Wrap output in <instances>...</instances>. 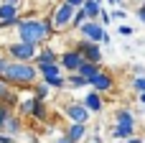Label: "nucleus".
Returning <instances> with one entry per match:
<instances>
[{
	"label": "nucleus",
	"mask_w": 145,
	"mask_h": 143,
	"mask_svg": "<svg viewBox=\"0 0 145 143\" xmlns=\"http://www.w3.org/2000/svg\"><path fill=\"white\" fill-rule=\"evenodd\" d=\"M13 33H15V38L28 41V43H36V46L46 43V41L54 36V28H51V10H48L43 18H38V15H20L18 23H15V28H13Z\"/></svg>",
	"instance_id": "f257e3e1"
},
{
	"label": "nucleus",
	"mask_w": 145,
	"mask_h": 143,
	"mask_svg": "<svg viewBox=\"0 0 145 143\" xmlns=\"http://www.w3.org/2000/svg\"><path fill=\"white\" fill-rule=\"evenodd\" d=\"M0 77L10 84V87H18V90H31V84L38 79V69L33 61H15L10 59L5 64V69L0 72Z\"/></svg>",
	"instance_id": "f03ea898"
},
{
	"label": "nucleus",
	"mask_w": 145,
	"mask_h": 143,
	"mask_svg": "<svg viewBox=\"0 0 145 143\" xmlns=\"http://www.w3.org/2000/svg\"><path fill=\"white\" fill-rule=\"evenodd\" d=\"M133 133H138V120H135L133 110H130V107L115 110V128L110 130V136H112L115 141H125V138L133 136Z\"/></svg>",
	"instance_id": "7ed1b4c3"
},
{
	"label": "nucleus",
	"mask_w": 145,
	"mask_h": 143,
	"mask_svg": "<svg viewBox=\"0 0 145 143\" xmlns=\"http://www.w3.org/2000/svg\"><path fill=\"white\" fill-rule=\"evenodd\" d=\"M74 5H69V3H56L54 8H51V28H54V33H66L69 31V20H71V15H74Z\"/></svg>",
	"instance_id": "20e7f679"
},
{
	"label": "nucleus",
	"mask_w": 145,
	"mask_h": 143,
	"mask_svg": "<svg viewBox=\"0 0 145 143\" xmlns=\"http://www.w3.org/2000/svg\"><path fill=\"white\" fill-rule=\"evenodd\" d=\"M76 31H79V36L87 38V41H94V43H110V33H107V28H105L97 18H87Z\"/></svg>",
	"instance_id": "39448f33"
},
{
	"label": "nucleus",
	"mask_w": 145,
	"mask_h": 143,
	"mask_svg": "<svg viewBox=\"0 0 145 143\" xmlns=\"http://www.w3.org/2000/svg\"><path fill=\"white\" fill-rule=\"evenodd\" d=\"M3 49H5V54H8V59H15V61H33V56H36V51H38L36 43H28V41H20V38L8 41Z\"/></svg>",
	"instance_id": "423d86ee"
},
{
	"label": "nucleus",
	"mask_w": 145,
	"mask_h": 143,
	"mask_svg": "<svg viewBox=\"0 0 145 143\" xmlns=\"http://www.w3.org/2000/svg\"><path fill=\"white\" fill-rule=\"evenodd\" d=\"M74 49L87 59V61H94V64H102L105 54H102V43H94V41H87V38H79L74 43Z\"/></svg>",
	"instance_id": "0eeeda50"
},
{
	"label": "nucleus",
	"mask_w": 145,
	"mask_h": 143,
	"mask_svg": "<svg viewBox=\"0 0 145 143\" xmlns=\"http://www.w3.org/2000/svg\"><path fill=\"white\" fill-rule=\"evenodd\" d=\"M64 118H66V123H89L92 113L84 107V102H66L64 105Z\"/></svg>",
	"instance_id": "6e6552de"
},
{
	"label": "nucleus",
	"mask_w": 145,
	"mask_h": 143,
	"mask_svg": "<svg viewBox=\"0 0 145 143\" xmlns=\"http://www.w3.org/2000/svg\"><path fill=\"white\" fill-rule=\"evenodd\" d=\"M89 87H92L94 92H99V95H107V92L115 90V77H112L107 69H99V72L89 79Z\"/></svg>",
	"instance_id": "1a4fd4ad"
},
{
	"label": "nucleus",
	"mask_w": 145,
	"mask_h": 143,
	"mask_svg": "<svg viewBox=\"0 0 145 143\" xmlns=\"http://www.w3.org/2000/svg\"><path fill=\"white\" fill-rule=\"evenodd\" d=\"M56 61L61 64V69H64V72H76V69H79V64L84 61V56H82V54H79V51H76V49L71 46V49L61 51Z\"/></svg>",
	"instance_id": "9d476101"
},
{
	"label": "nucleus",
	"mask_w": 145,
	"mask_h": 143,
	"mask_svg": "<svg viewBox=\"0 0 145 143\" xmlns=\"http://www.w3.org/2000/svg\"><path fill=\"white\" fill-rule=\"evenodd\" d=\"M64 136H66V138H71L74 143L87 141V138H89V123H66Z\"/></svg>",
	"instance_id": "9b49d317"
},
{
	"label": "nucleus",
	"mask_w": 145,
	"mask_h": 143,
	"mask_svg": "<svg viewBox=\"0 0 145 143\" xmlns=\"http://www.w3.org/2000/svg\"><path fill=\"white\" fill-rule=\"evenodd\" d=\"M84 107L92 113V115H99L102 113V107H105V95H99V92H94V90H89L87 95H84Z\"/></svg>",
	"instance_id": "f8f14e48"
},
{
	"label": "nucleus",
	"mask_w": 145,
	"mask_h": 143,
	"mask_svg": "<svg viewBox=\"0 0 145 143\" xmlns=\"http://www.w3.org/2000/svg\"><path fill=\"white\" fill-rule=\"evenodd\" d=\"M0 130H5V133H10L13 138H18V136L23 133V118L13 110V113L5 118V123H3V128H0Z\"/></svg>",
	"instance_id": "ddd939ff"
},
{
	"label": "nucleus",
	"mask_w": 145,
	"mask_h": 143,
	"mask_svg": "<svg viewBox=\"0 0 145 143\" xmlns=\"http://www.w3.org/2000/svg\"><path fill=\"white\" fill-rule=\"evenodd\" d=\"M36 69H38V79H46V77H54V74H66L59 61H43V64H36Z\"/></svg>",
	"instance_id": "4468645a"
},
{
	"label": "nucleus",
	"mask_w": 145,
	"mask_h": 143,
	"mask_svg": "<svg viewBox=\"0 0 145 143\" xmlns=\"http://www.w3.org/2000/svg\"><path fill=\"white\" fill-rule=\"evenodd\" d=\"M99 69H102V64H94V61H87V59H84V61L79 64L76 74H82V77H84V79L89 82V79H92V77H94V74H97Z\"/></svg>",
	"instance_id": "2eb2a0df"
},
{
	"label": "nucleus",
	"mask_w": 145,
	"mask_h": 143,
	"mask_svg": "<svg viewBox=\"0 0 145 143\" xmlns=\"http://www.w3.org/2000/svg\"><path fill=\"white\" fill-rule=\"evenodd\" d=\"M31 120H36V123H46L48 120V105H46V100H38L36 102V107L31 113Z\"/></svg>",
	"instance_id": "dca6fc26"
},
{
	"label": "nucleus",
	"mask_w": 145,
	"mask_h": 143,
	"mask_svg": "<svg viewBox=\"0 0 145 143\" xmlns=\"http://www.w3.org/2000/svg\"><path fill=\"white\" fill-rule=\"evenodd\" d=\"M15 100H18V95H15V90L0 77V102H10V105H15Z\"/></svg>",
	"instance_id": "f3484780"
},
{
	"label": "nucleus",
	"mask_w": 145,
	"mask_h": 143,
	"mask_svg": "<svg viewBox=\"0 0 145 143\" xmlns=\"http://www.w3.org/2000/svg\"><path fill=\"white\" fill-rule=\"evenodd\" d=\"M79 8H82L84 18H97V15H99V10H102V3H97V0H84Z\"/></svg>",
	"instance_id": "a211bd4d"
},
{
	"label": "nucleus",
	"mask_w": 145,
	"mask_h": 143,
	"mask_svg": "<svg viewBox=\"0 0 145 143\" xmlns=\"http://www.w3.org/2000/svg\"><path fill=\"white\" fill-rule=\"evenodd\" d=\"M66 87H69V90H82V87H89V82H87L82 74L69 72V74H66Z\"/></svg>",
	"instance_id": "6ab92c4d"
},
{
	"label": "nucleus",
	"mask_w": 145,
	"mask_h": 143,
	"mask_svg": "<svg viewBox=\"0 0 145 143\" xmlns=\"http://www.w3.org/2000/svg\"><path fill=\"white\" fill-rule=\"evenodd\" d=\"M31 90H33V95H36L38 100H48V97H51V87H48L43 79H36V82L31 84Z\"/></svg>",
	"instance_id": "aec40b11"
},
{
	"label": "nucleus",
	"mask_w": 145,
	"mask_h": 143,
	"mask_svg": "<svg viewBox=\"0 0 145 143\" xmlns=\"http://www.w3.org/2000/svg\"><path fill=\"white\" fill-rule=\"evenodd\" d=\"M43 82L51 90H66V74H54V77H46Z\"/></svg>",
	"instance_id": "412c9836"
},
{
	"label": "nucleus",
	"mask_w": 145,
	"mask_h": 143,
	"mask_svg": "<svg viewBox=\"0 0 145 143\" xmlns=\"http://www.w3.org/2000/svg\"><path fill=\"white\" fill-rule=\"evenodd\" d=\"M18 15H20V8H18V5L0 3V20H3V18H18Z\"/></svg>",
	"instance_id": "4be33fe9"
},
{
	"label": "nucleus",
	"mask_w": 145,
	"mask_h": 143,
	"mask_svg": "<svg viewBox=\"0 0 145 143\" xmlns=\"http://www.w3.org/2000/svg\"><path fill=\"white\" fill-rule=\"evenodd\" d=\"M84 20H87V18H84L82 8H76V10H74V15H71V20H69V31H76V28H79Z\"/></svg>",
	"instance_id": "5701e85b"
},
{
	"label": "nucleus",
	"mask_w": 145,
	"mask_h": 143,
	"mask_svg": "<svg viewBox=\"0 0 145 143\" xmlns=\"http://www.w3.org/2000/svg\"><path fill=\"white\" fill-rule=\"evenodd\" d=\"M130 90L138 95V92H145V74H135L133 82H130Z\"/></svg>",
	"instance_id": "b1692460"
},
{
	"label": "nucleus",
	"mask_w": 145,
	"mask_h": 143,
	"mask_svg": "<svg viewBox=\"0 0 145 143\" xmlns=\"http://www.w3.org/2000/svg\"><path fill=\"white\" fill-rule=\"evenodd\" d=\"M18 18H20V15H18ZM18 18H3V20H0V33L13 31V28H15V23H18Z\"/></svg>",
	"instance_id": "393cba45"
},
{
	"label": "nucleus",
	"mask_w": 145,
	"mask_h": 143,
	"mask_svg": "<svg viewBox=\"0 0 145 143\" xmlns=\"http://www.w3.org/2000/svg\"><path fill=\"white\" fill-rule=\"evenodd\" d=\"M97 20H99V23H102L105 28H107V26L112 23V15H110V10H107L105 5H102V10H99V15H97Z\"/></svg>",
	"instance_id": "a878e982"
},
{
	"label": "nucleus",
	"mask_w": 145,
	"mask_h": 143,
	"mask_svg": "<svg viewBox=\"0 0 145 143\" xmlns=\"http://www.w3.org/2000/svg\"><path fill=\"white\" fill-rule=\"evenodd\" d=\"M13 113V105L10 102H0V128H3V123H5V118Z\"/></svg>",
	"instance_id": "bb28decb"
},
{
	"label": "nucleus",
	"mask_w": 145,
	"mask_h": 143,
	"mask_svg": "<svg viewBox=\"0 0 145 143\" xmlns=\"http://www.w3.org/2000/svg\"><path fill=\"white\" fill-rule=\"evenodd\" d=\"M110 15H112V20H125V18H127V10L117 8V10H110Z\"/></svg>",
	"instance_id": "cd10ccee"
},
{
	"label": "nucleus",
	"mask_w": 145,
	"mask_h": 143,
	"mask_svg": "<svg viewBox=\"0 0 145 143\" xmlns=\"http://www.w3.org/2000/svg\"><path fill=\"white\" fill-rule=\"evenodd\" d=\"M117 31H120V36H133V33H135V28H133L130 23H120Z\"/></svg>",
	"instance_id": "c85d7f7f"
},
{
	"label": "nucleus",
	"mask_w": 145,
	"mask_h": 143,
	"mask_svg": "<svg viewBox=\"0 0 145 143\" xmlns=\"http://www.w3.org/2000/svg\"><path fill=\"white\" fill-rule=\"evenodd\" d=\"M135 15H138V20L145 26V0H140V5L135 8Z\"/></svg>",
	"instance_id": "c756f323"
},
{
	"label": "nucleus",
	"mask_w": 145,
	"mask_h": 143,
	"mask_svg": "<svg viewBox=\"0 0 145 143\" xmlns=\"http://www.w3.org/2000/svg\"><path fill=\"white\" fill-rule=\"evenodd\" d=\"M10 59H8V54H5V49H0V72L5 69V64H8Z\"/></svg>",
	"instance_id": "7c9ffc66"
},
{
	"label": "nucleus",
	"mask_w": 145,
	"mask_h": 143,
	"mask_svg": "<svg viewBox=\"0 0 145 143\" xmlns=\"http://www.w3.org/2000/svg\"><path fill=\"white\" fill-rule=\"evenodd\" d=\"M15 138L10 136V133H5V130H0V143H13Z\"/></svg>",
	"instance_id": "2f4dec72"
},
{
	"label": "nucleus",
	"mask_w": 145,
	"mask_h": 143,
	"mask_svg": "<svg viewBox=\"0 0 145 143\" xmlns=\"http://www.w3.org/2000/svg\"><path fill=\"white\" fill-rule=\"evenodd\" d=\"M125 141H127V143H143V138H140V136H135V133H133V136H127V138H125Z\"/></svg>",
	"instance_id": "473e14b6"
},
{
	"label": "nucleus",
	"mask_w": 145,
	"mask_h": 143,
	"mask_svg": "<svg viewBox=\"0 0 145 143\" xmlns=\"http://www.w3.org/2000/svg\"><path fill=\"white\" fill-rule=\"evenodd\" d=\"M54 143H74V141H71V138H66V136L61 133V136H59V138H56V141H54Z\"/></svg>",
	"instance_id": "72a5a7b5"
},
{
	"label": "nucleus",
	"mask_w": 145,
	"mask_h": 143,
	"mask_svg": "<svg viewBox=\"0 0 145 143\" xmlns=\"http://www.w3.org/2000/svg\"><path fill=\"white\" fill-rule=\"evenodd\" d=\"M0 3H10V5H18V8H20V5H23L25 0H0Z\"/></svg>",
	"instance_id": "f704fd0d"
},
{
	"label": "nucleus",
	"mask_w": 145,
	"mask_h": 143,
	"mask_svg": "<svg viewBox=\"0 0 145 143\" xmlns=\"http://www.w3.org/2000/svg\"><path fill=\"white\" fill-rule=\"evenodd\" d=\"M133 74H145V67H140V64H138V67H133Z\"/></svg>",
	"instance_id": "c9c22d12"
},
{
	"label": "nucleus",
	"mask_w": 145,
	"mask_h": 143,
	"mask_svg": "<svg viewBox=\"0 0 145 143\" xmlns=\"http://www.w3.org/2000/svg\"><path fill=\"white\" fill-rule=\"evenodd\" d=\"M64 3H69V5H74V8H79V5H82L84 0H64Z\"/></svg>",
	"instance_id": "e433bc0d"
},
{
	"label": "nucleus",
	"mask_w": 145,
	"mask_h": 143,
	"mask_svg": "<svg viewBox=\"0 0 145 143\" xmlns=\"http://www.w3.org/2000/svg\"><path fill=\"white\" fill-rule=\"evenodd\" d=\"M138 100H140V102L145 105V92H138Z\"/></svg>",
	"instance_id": "4c0bfd02"
},
{
	"label": "nucleus",
	"mask_w": 145,
	"mask_h": 143,
	"mask_svg": "<svg viewBox=\"0 0 145 143\" xmlns=\"http://www.w3.org/2000/svg\"><path fill=\"white\" fill-rule=\"evenodd\" d=\"M107 3H110V5H117V3H120V0H107Z\"/></svg>",
	"instance_id": "58836bf2"
},
{
	"label": "nucleus",
	"mask_w": 145,
	"mask_h": 143,
	"mask_svg": "<svg viewBox=\"0 0 145 143\" xmlns=\"http://www.w3.org/2000/svg\"><path fill=\"white\" fill-rule=\"evenodd\" d=\"M97 3H105V0H97Z\"/></svg>",
	"instance_id": "ea45409f"
},
{
	"label": "nucleus",
	"mask_w": 145,
	"mask_h": 143,
	"mask_svg": "<svg viewBox=\"0 0 145 143\" xmlns=\"http://www.w3.org/2000/svg\"><path fill=\"white\" fill-rule=\"evenodd\" d=\"M13 143H15V141H13Z\"/></svg>",
	"instance_id": "a19ab883"
}]
</instances>
